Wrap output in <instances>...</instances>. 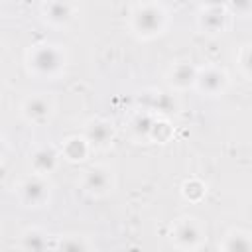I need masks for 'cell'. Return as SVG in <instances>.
<instances>
[{"mask_svg":"<svg viewBox=\"0 0 252 252\" xmlns=\"http://www.w3.org/2000/svg\"><path fill=\"white\" fill-rule=\"evenodd\" d=\"M69 51L59 41H35L24 51L26 73L35 81H57L67 73Z\"/></svg>","mask_w":252,"mask_h":252,"instance_id":"cell-1","label":"cell"},{"mask_svg":"<svg viewBox=\"0 0 252 252\" xmlns=\"http://www.w3.org/2000/svg\"><path fill=\"white\" fill-rule=\"evenodd\" d=\"M171 22V14L161 0H138L128 12V30L138 41L161 37Z\"/></svg>","mask_w":252,"mask_h":252,"instance_id":"cell-2","label":"cell"},{"mask_svg":"<svg viewBox=\"0 0 252 252\" xmlns=\"http://www.w3.org/2000/svg\"><path fill=\"white\" fill-rule=\"evenodd\" d=\"M167 238L173 248L183 252H197L209 240V226L197 215H179L169 224Z\"/></svg>","mask_w":252,"mask_h":252,"instance_id":"cell-3","label":"cell"},{"mask_svg":"<svg viewBox=\"0 0 252 252\" xmlns=\"http://www.w3.org/2000/svg\"><path fill=\"white\" fill-rule=\"evenodd\" d=\"M14 197L20 207L30 211H39L51 205L53 199V183L47 175L26 173L14 183Z\"/></svg>","mask_w":252,"mask_h":252,"instance_id":"cell-4","label":"cell"},{"mask_svg":"<svg viewBox=\"0 0 252 252\" xmlns=\"http://www.w3.org/2000/svg\"><path fill=\"white\" fill-rule=\"evenodd\" d=\"M77 187L89 199H106L116 189V171L110 163H91L79 173Z\"/></svg>","mask_w":252,"mask_h":252,"instance_id":"cell-5","label":"cell"},{"mask_svg":"<svg viewBox=\"0 0 252 252\" xmlns=\"http://www.w3.org/2000/svg\"><path fill=\"white\" fill-rule=\"evenodd\" d=\"M18 112H20V118L28 126L41 128V126H47L55 118L57 100H55V96L51 93H43V91L30 93L20 100Z\"/></svg>","mask_w":252,"mask_h":252,"instance_id":"cell-6","label":"cell"},{"mask_svg":"<svg viewBox=\"0 0 252 252\" xmlns=\"http://www.w3.org/2000/svg\"><path fill=\"white\" fill-rule=\"evenodd\" d=\"M230 83L232 81L226 67L219 63H203V65H197L193 91L203 98H220L230 89Z\"/></svg>","mask_w":252,"mask_h":252,"instance_id":"cell-7","label":"cell"},{"mask_svg":"<svg viewBox=\"0 0 252 252\" xmlns=\"http://www.w3.org/2000/svg\"><path fill=\"white\" fill-rule=\"evenodd\" d=\"M136 104H138V108L148 110L156 116H163V118H169L179 110L177 94L171 93L169 89L163 91V89H156V87L140 91L136 94Z\"/></svg>","mask_w":252,"mask_h":252,"instance_id":"cell-8","label":"cell"},{"mask_svg":"<svg viewBox=\"0 0 252 252\" xmlns=\"http://www.w3.org/2000/svg\"><path fill=\"white\" fill-rule=\"evenodd\" d=\"M79 16L75 0H41L39 18L51 30H67Z\"/></svg>","mask_w":252,"mask_h":252,"instance_id":"cell-9","label":"cell"},{"mask_svg":"<svg viewBox=\"0 0 252 252\" xmlns=\"http://www.w3.org/2000/svg\"><path fill=\"white\" fill-rule=\"evenodd\" d=\"M81 134L85 136V140L89 142L93 152H106L108 148H112V144L116 140V126L110 118L89 116L83 122Z\"/></svg>","mask_w":252,"mask_h":252,"instance_id":"cell-10","label":"cell"},{"mask_svg":"<svg viewBox=\"0 0 252 252\" xmlns=\"http://www.w3.org/2000/svg\"><path fill=\"white\" fill-rule=\"evenodd\" d=\"M195 24H197V30L201 35L217 39L228 32L230 14L226 12L224 6H199Z\"/></svg>","mask_w":252,"mask_h":252,"instance_id":"cell-11","label":"cell"},{"mask_svg":"<svg viewBox=\"0 0 252 252\" xmlns=\"http://www.w3.org/2000/svg\"><path fill=\"white\" fill-rule=\"evenodd\" d=\"M195 75H197V65L189 59V57H179L175 61H171L163 73L165 79V87L179 94V93H187L193 91L195 85Z\"/></svg>","mask_w":252,"mask_h":252,"instance_id":"cell-12","label":"cell"},{"mask_svg":"<svg viewBox=\"0 0 252 252\" xmlns=\"http://www.w3.org/2000/svg\"><path fill=\"white\" fill-rule=\"evenodd\" d=\"M61 163H63V158H61L59 146L39 144L28 154V171L30 173L49 177L51 173H55L59 169Z\"/></svg>","mask_w":252,"mask_h":252,"instance_id":"cell-13","label":"cell"},{"mask_svg":"<svg viewBox=\"0 0 252 252\" xmlns=\"http://www.w3.org/2000/svg\"><path fill=\"white\" fill-rule=\"evenodd\" d=\"M156 120H158L156 114L142 110V108H136L126 120V134H128L130 142L144 144V146L152 144V132H154Z\"/></svg>","mask_w":252,"mask_h":252,"instance_id":"cell-14","label":"cell"},{"mask_svg":"<svg viewBox=\"0 0 252 252\" xmlns=\"http://www.w3.org/2000/svg\"><path fill=\"white\" fill-rule=\"evenodd\" d=\"M18 250L24 252H43L53 250V236L41 226H28L18 236Z\"/></svg>","mask_w":252,"mask_h":252,"instance_id":"cell-15","label":"cell"},{"mask_svg":"<svg viewBox=\"0 0 252 252\" xmlns=\"http://www.w3.org/2000/svg\"><path fill=\"white\" fill-rule=\"evenodd\" d=\"M59 152H61L63 161H67V163H85L89 159V156L93 154V148L89 146L85 136L79 132V134H71V136L63 138L59 144Z\"/></svg>","mask_w":252,"mask_h":252,"instance_id":"cell-16","label":"cell"},{"mask_svg":"<svg viewBox=\"0 0 252 252\" xmlns=\"http://www.w3.org/2000/svg\"><path fill=\"white\" fill-rule=\"evenodd\" d=\"M217 248L220 252H250L252 250V232L242 226H232L222 234Z\"/></svg>","mask_w":252,"mask_h":252,"instance_id":"cell-17","label":"cell"},{"mask_svg":"<svg viewBox=\"0 0 252 252\" xmlns=\"http://www.w3.org/2000/svg\"><path fill=\"white\" fill-rule=\"evenodd\" d=\"M94 242L87 234H77V232H65L53 236V250H65V252H87L94 250Z\"/></svg>","mask_w":252,"mask_h":252,"instance_id":"cell-18","label":"cell"},{"mask_svg":"<svg viewBox=\"0 0 252 252\" xmlns=\"http://www.w3.org/2000/svg\"><path fill=\"white\" fill-rule=\"evenodd\" d=\"M179 193H181L183 201H187V203H191V205H197V203H201V201L207 197L209 185H207L201 177H187V179L181 183Z\"/></svg>","mask_w":252,"mask_h":252,"instance_id":"cell-19","label":"cell"},{"mask_svg":"<svg viewBox=\"0 0 252 252\" xmlns=\"http://www.w3.org/2000/svg\"><path fill=\"white\" fill-rule=\"evenodd\" d=\"M234 65H236V73L246 83H250V79H252V43L250 41H244L236 47Z\"/></svg>","mask_w":252,"mask_h":252,"instance_id":"cell-20","label":"cell"},{"mask_svg":"<svg viewBox=\"0 0 252 252\" xmlns=\"http://www.w3.org/2000/svg\"><path fill=\"white\" fill-rule=\"evenodd\" d=\"M173 136V126L169 122V118L158 116L156 124H154V132H152V144H167Z\"/></svg>","mask_w":252,"mask_h":252,"instance_id":"cell-21","label":"cell"},{"mask_svg":"<svg viewBox=\"0 0 252 252\" xmlns=\"http://www.w3.org/2000/svg\"><path fill=\"white\" fill-rule=\"evenodd\" d=\"M224 8L230 14V18L248 20L252 16V0H226Z\"/></svg>","mask_w":252,"mask_h":252,"instance_id":"cell-22","label":"cell"},{"mask_svg":"<svg viewBox=\"0 0 252 252\" xmlns=\"http://www.w3.org/2000/svg\"><path fill=\"white\" fill-rule=\"evenodd\" d=\"M8 154H10V142H8V138L0 132V163H4V161H6Z\"/></svg>","mask_w":252,"mask_h":252,"instance_id":"cell-23","label":"cell"},{"mask_svg":"<svg viewBox=\"0 0 252 252\" xmlns=\"http://www.w3.org/2000/svg\"><path fill=\"white\" fill-rule=\"evenodd\" d=\"M226 0H199V6H224Z\"/></svg>","mask_w":252,"mask_h":252,"instance_id":"cell-24","label":"cell"}]
</instances>
